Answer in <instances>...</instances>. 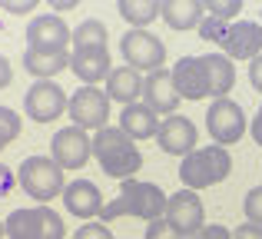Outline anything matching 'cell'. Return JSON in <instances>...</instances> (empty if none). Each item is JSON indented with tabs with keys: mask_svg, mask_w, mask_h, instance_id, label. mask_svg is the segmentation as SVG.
Here are the masks:
<instances>
[{
	"mask_svg": "<svg viewBox=\"0 0 262 239\" xmlns=\"http://www.w3.org/2000/svg\"><path fill=\"white\" fill-rule=\"evenodd\" d=\"M166 200L169 196L163 193L156 183H146V180H120V196L110 200L103 206V223H113L120 216H136V220H163L166 213Z\"/></svg>",
	"mask_w": 262,
	"mask_h": 239,
	"instance_id": "cell-1",
	"label": "cell"
},
{
	"mask_svg": "<svg viewBox=\"0 0 262 239\" xmlns=\"http://www.w3.org/2000/svg\"><path fill=\"white\" fill-rule=\"evenodd\" d=\"M93 156L100 163V169L113 180H133V173H140L143 156L136 140H129L120 126H103L93 133Z\"/></svg>",
	"mask_w": 262,
	"mask_h": 239,
	"instance_id": "cell-2",
	"label": "cell"
},
{
	"mask_svg": "<svg viewBox=\"0 0 262 239\" xmlns=\"http://www.w3.org/2000/svg\"><path fill=\"white\" fill-rule=\"evenodd\" d=\"M232 173V156L226 146L212 143V146H196L189 156H183L179 163V183L186 189H209L216 183H223Z\"/></svg>",
	"mask_w": 262,
	"mask_h": 239,
	"instance_id": "cell-3",
	"label": "cell"
},
{
	"mask_svg": "<svg viewBox=\"0 0 262 239\" xmlns=\"http://www.w3.org/2000/svg\"><path fill=\"white\" fill-rule=\"evenodd\" d=\"M17 183L30 200L43 203V206H50V200L63 196V189H67L63 169L57 166L53 156H27L17 169Z\"/></svg>",
	"mask_w": 262,
	"mask_h": 239,
	"instance_id": "cell-4",
	"label": "cell"
},
{
	"mask_svg": "<svg viewBox=\"0 0 262 239\" xmlns=\"http://www.w3.org/2000/svg\"><path fill=\"white\" fill-rule=\"evenodd\" d=\"M7 236L10 239H63V216L53 213L50 206L37 203V206H24L13 209L4 220Z\"/></svg>",
	"mask_w": 262,
	"mask_h": 239,
	"instance_id": "cell-5",
	"label": "cell"
},
{
	"mask_svg": "<svg viewBox=\"0 0 262 239\" xmlns=\"http://www.w3.org/2000/svg\"><path fill=\"white\" fill-rule=\"evenodd\" d=\"M120 53H123V60H126V67H133V70H140V73L160 70L163 60H166L163 40L149 30H133V27L120 37Z\"/></svg>",
	"mask_w": 262,
	"mask_h": 239,
	"instance_id": "cell-6",
	"label": "cell"
},
{
	"mask_svg": "<svg viewBox=\"0 0 262 239\" xmlns=\"http://www.w3.org/2000/svg\"><path fill=\"white\" fill-rule=\"evenodd\" d=\"M206 129H209L212 143H219V146H236L246 133L243 106L229 97H216L209 103V113H206Z\"/></svg>",
	"mask_w": 262,
	"mask_h": 239,
	"instance_id": "cell-7",
	"label": "cell"
},
{
	"mask_svg": "<svg viewBox=\"0 0 262 239\" xmlns=\"http://www.w3.org/2000/svg\"><path fill=\"white\" fill-rule=\"evenodd\" d=\"M67 113H70L73 126L80 129H103L110 126V97L103 86H80L77 93L70 97V103H67Z\"/></svg>",
	"mask_w": 262,
	"mask_h": 239,
	"instance_id": "cell-8",
	"label": "cell"
},
{
	"mask_svg": "<svg viewBox=\"0 0 262 239\" xmlns=\"http://www.w3.org/2000/svg\"><path fill=\"white\" fill-rule=\"evenodd\" d=\"M163 220L169 223V226L176 229L183 239L196 236L199 229L206 226V209H203V200H199L196 189H179L166 200V213H163Z\"/></svg>",
	"mask_w": 262,
	"mask_h": 239,
	"instance_id": "cell-9",
	"label": "cell"
},
{
	"mask_svg": "<svg viewBox=\"0 0 262 239\" xmlns=\"http://www.w3.org/2000/svg\"><path fill=\"white\" fill-rule=\"evenodd\" d=\"M67 103H70V97L63 93L60 83H53V80H37L24 97V113L33 123H50V120H60L67 113Z\"/></svg>",
	"mask_w": 262,
	"mask_h": 239,
	"instance_id": "cell-10",
	"label": "cell"
},
{
	"mask_svg": "<svg viewBox=\"0 0 262 239\" xmlns=\"http://www.w3.org/2000/svg\"><path fill=\"white\" fill-rule=\"evenodd\" d=\"M50 156L57 160V166L63 169H80L86 166V160L93 156V140L86 136V129L80 126H63L53 133V143H50Z\"/></svg>",
	"mask_w": 262,
	"mask_h": 239,
	"instance_id": "cell-11",
	"label": "cell"
},
{
	"mask_svg": "<svg viewBox=\"0 0 262 239\" xmlns=\"http://www.w3.org/2000/svg\"><path fill=\"white\" fill-rule=\"evenodd\" d=\"M73 40V30L67 27V20L60 13H40L27 24V47L37 50H67V44Z\"/></svg>",
	"mask_w": 262,
	"mask_h": 239,
	"instance_id": "cell-12",
	"label": "cell"
},
{
	"mask_svg": "<svg viewBox=\"0 0 262 239\" xmlns=\"http://www.w3.org/2000/svg\"><path fill=\"white\" fill-rule=\"evenodd\" d=\"M169 73H173V86H176L179 100H206V97H212L209 73H206L203 57H179V63Z\"/></svg>",
	"mask_w": 262,
	"mask_h": 239,
	"instance_id": "cell-13",
	"label": "cell"
},
{
	"mask_svg": "<svg viewBox=\"0 0 262 239\" xmlns=\"http://www.w3.org/2000/svg\"><path fill=\"white\" fill-rule=\"evenodd\" d=\"M223 53L229 60H256L262 53V24L256 20H232L229 30H226Z\"/></svg>",
	"mask_w": 262,
	"mask_h": 239,
	"instance_id": "cell-14",
	"label": "cell"
},
{
	"mask_svg": "<svg viewBox=\"0 0 262 239\" xmlns=\"http://www.w3.org/2000/svg\"><path fill=\"white\" fill-rule=\"evenodd\" d=\"M196 140H199V133H196V126H192V120L189 117H166V120H160V129H156V143H160V149L163 153H169V156H189L192 149H196Z\"/></svg>",
	"mask_w": 262,
	"mask_h": 239,
	"instance_id": "cell-15",
	"label": "cell"
},
{
	"mask_svg": "<svg viewBox=\"0 0 262 239\" xmlns=\"http://www.w3.org/2000/svg\"><path fill=\"white\" fill-rule=\"evenodd\" d=\"M70 70L77 73V80H83V86H96L100 80H106L110 70H113L106 44H96V47H73V50H70Z\"/></svg>",
	"mask_w": 262,
	"mask_h": 239,
	"instance_id": "cell-16",
	"label": "cell"
},
{
	"mask_svg": "<svg viewBox=\"0 0 262 239\" xmlns=\"http://www.w3.org/2000/svg\"><path fill=\"white\" fill-rule=\"evenodd\" d=\"M143 103H146L156 117H160V113L173 117V113H176L179 93L173 86V73H169L166 67H160V70H153V73L143 77Z\"/></svg>",
	"mask_w": 262,
	"mask_h": 239,
	"instance_id": "cell-17",
	"label": "cell"
},
{
	"mask_svg": "<svg viewBox=\"0 0 262 239\" xmlns=\"http://www.w3.org/2000/svg\"><path fill=\"white\" fill-rule=\"evenodd\" d=\"M63 206L70 209L73 216H80V220H93V216L103 213V196H100V189H96V183L73 180V183H67V189H63Z\"/></svg>",
	"mask_w": 262,
	"mask_h": 239,
	"instance_id": "cell-18",
	"label": "cell"
},
{
	"mask_svg": "<svg viewBox=\"0 0 262 239\" xmlns=\"http://www.w3.org/2000/svg\"><path fill=\"white\" fill-rule=\"evenodd\" d=\"M106 97L123 106L136 103L143 97V73L133 70V67H113L106 77Z\"/></svg>",
	"mask_w": 262,
	"mask_h": 239,
	"instance_id": "cell-19",
	"label": "cell"
},
{
	"mask_svg": "<svg viewBox=\"0 0 262 239\" xmlns=\"http://www.w3.org/2000/svg\"><path fill=\"white\" fill-rule=\"evenodd\" d=\"M67 67H70V50H37V47L24 50V70L37 80H53Z\"/></svg>",
	"mask_w": 262,
	"mask_h": 239,
	"instance_id": "cell-20",
	"label": "cell"
},
{
	"mask_svg": "<svg viewBox=\"0 0 262 239\" xmlns=\"http://www.w3.org/2000/svg\"><path fill=\"white\" fill-rule=\"evenodd\" d=\"M160 17L169 30H196L206 17V7L203 0H163Z\"/></svg>",
	"mask_w": 262,
	"mask_h": 239,
	"instance_id": "cell-21",
	"label": "cell"
},
{
	"mask_svg": "<svg viewBox=\"0 0 262 239\" xmlns=\"http://www.w3.org/2000/svg\"><path fill=\"white\" fill-rule=\"evenodd\" d=\"M116 126H120L129 140H149V136H156V129H160V120H156V113L149 110L146 103H129V106H123Z\"/></svg>",
	"mask_w": 262,
	"mask_h": 239,
	"instance_id": "cell-22",
	"label": "cell"
},
{
	"mask_svg": "<svg viewBox=\"0 0 262 239\" xmlns=\"http://www.w3.org/2000/svg\"><path fill=\"white\" fill-rule=\"evenodd\" d=\"M206 73H209V86H212V97H226L236 83V67L226 53H206L203 57Z\"/></svg>",
	"mask_w": 262,
	"mask_h": 239,
	"instance_id": "cell-23",
	"label": "cell"
},
{
	"mask_svg": "<svg viewBox=\"0 0 262 239\" xmlns=\"http://www.w3.org/2000/svg\"><path fill=\"white\" fill-rule=\"evenodd\" d=\"M116 10L133 30H146L163 10V0H116Z\"/></svg>",
	"mask_w": 262,
	"mask_h": 239,
	"instance_id": "cell-24",
	"label": "cell"
},
{
	"mask_svg": "<svg viewBox=\"0 0 262 239\" xmlns=\"http://www.w3.org/2000/svg\"><path fill=\"white\" fill-rule=\"evenodd\" d=\"M96 44H106V24L90 17L73 30V47H96Z\"/></svg>",
	"mask_w": 262,
	"mask_h": 239,
	"instance_id": "cell-25",
	"label": "cell"
},
{
	"mask_svg": "<svg viewBox=\"0 0 262 239\" xmlns=\"http://www.w3.org/2000/svg\"><path fill=\"white\" fill-rule=\"evenodd\" d=\"M20 126H24V120L17 117V110L0 106V149L10 146V143L17 140V136H20Z\"/></svg>",
	"mask_w": 262,
	"mask_h": 239,
	"instance_id": "cell-26",
	"label": "cell"
},
{
	"mask_svg": "<svg viewBox=\"0 0 262 239\" xmlns=\"http://www.w3.org/2000/svg\"><path fill=\"white\" fill-rule=\"evenodd\" d=\"M196 30H199V37L209 40V44H223V40H226V30H229V20H219V17H209V13H206L203 24H199Z\"/></svg>",
	"mask_w": 262,
	"mask_h": 239,
	"instance_id": "cell-27",
	"label": "cell"
},
{
	"mask_svg": "<svg viewBox=\"0 0 262 239\" xmlns=\"http://www.w3.org/2000/svg\"><path fill=\"white\" fill-rule=\"evenodd\" d=\"M203 7L209 17H219V20H229L232 24V17L243 10V0H203Z\"/></svg>",
	"mask_w": 262,
	"mask_h": 239,
	"instance_id": "cell-28",
	"label": "cell"
},
{
	"mask_svg": "<svg viewBox=\"0 0 262 239\" xmlns=\"http://www.w3.org/2000/svg\"><path fill=\"white\" fill-rule=\"evenodd\" d=\"M246 223L262 226V186H256V189L246 193Z\"/></svg>",
	"mask_w": 262,
	"mask_h": 239,
	"instance_id": "cell-29",
	"label": "cell"
},
{
	"mask_svg": "<svg viewBox=\"0 0 262 239\" xmlns=\"http://www.w3.org/2000/svg\"><path fill=\"white\" fill-rule=\"evenodd\" d=\"M73 239H113V229H110V223L90 220V223H83V226L73 233Z\"/></svg>",
	"mask_w": 262,
	"mask_h": 239,
	"instance_id": "cell-30",
	"label": "cell"
},
{
	"mask_svg": "<svg viewBox=\"0 0 262 239\" xmlns=\"http://www.w3.org/2000/svg\"><path fill=\"white\" fill-rule=\"evenodd\" d=\"M143 239H183V236H179L166 220H153V223H146V236Z\"/></svg>",
	"mask_w": 262,
	"mask_h": 239,
	"instance_id": "cell-31",
	"label": "cell"
},
{
	"mask_svg": "<svg viewBox=\"0 0 262 239\" xmlns=\"http://www.w3.org/2000/svg\"><path fill=\"white\" fill-rule=\"evenodd\" d=\"M37 4H40V0H0V10L24 17V13H33V10H37Z\"/></svg>",
	"mask_w": 262,
	"mask_h": 239,
	"instance_id": "cell-32",
	"label": "cell"
},
{
	"mask_svg": "<svg viewBox=\"0 0 262 239\" xmlns=\"http://www.w3.org/2000/svg\"><path fill=\"white\" fill-rule=\"evenodd\" d=\"M13 186H17V173L0 163V200H7V196L13 193Z\"/></svg>",
	"mask_w": 262,
	"mask_h": 239,
	"instance_id": "cell-33",
	"label": "cell"
},
{
	"mask_svg": "<svg viewBox=\"0 0 262 239\" xmlns=\"http://www.w3.org/2000/svg\"><path fill=\"white\" fill-rule=\"evenodd\" d=\"M189 239H232V233L226 226H219V223H209V226H203L196 236H189Z\"/></svg>",
	"mask_w": 262,
	"mask_h": 239,
	"instance_id": "cell-34",
	"label": "cell"
},
{
	"mask_svg": "<svg viewBox=\"0 0 262 239\" xmlns=\"http://www.w3.org/2000/svg\"><path fill=\"white\" fill-rule=\"evenodd\" d=\"M249 83L262 93V53H259L256 60H249Z\"/></svg>",
	"mask_w": 262,
	"mask_h": 239,
	"instance_id": "cell-35",
	"label": "cell"
},
{
	"mask_svg": "<svg viewBox=\"0 0 262 239\" xmlns=\"http://www.w3.org/2000/svg\"><path fill=\"white\" fill-rule=\"evenodd\" d=\"M232 239H262V226H252V223H246V226H236Z\"/></svg>",
	"mask_w": 262,
	"mask_h": 239,
	"instance_id": "cell-36",
	"label": "cell"
},
{
	"mask_svg": "<svg viewBox=\"0 0 262 239\" xmlns=\"http://www.w3.org/2000/svg\"><path fill=\"white\" fill-rule=\"evenodd\" d=\"M10 80H13V67H10V60L0 53V90H4V86H10Z\"/></svg>",
	"mask_w": 262,
	"mask_h": 239,
	"instance_id": "cell-37",
	"label": "cell"
},
{
	"mask_svg": "<svg viewBox=\"0 0 262 239\" xmlns=\"http://www.w3.org/2000/svg\"><path fill=\"white\" fill-rule=\"evenodd\" d=\"M249 133H252V140H256V146H262V106H259V113H256V120H252V126H249Z\"/></svg>",
	"mask_w": 262,
	"mask_h": 239,
	"instance_id": "cell-38",
	"label": "cell"
},
{
	"mask_svg": "<svg viewBox=\"0 0 262 239\" xmlns=\"http://www.w3.org/2000/svg\"><path fill=\"white\" fill-rule=\"evenodd\" d=\"M50 4V10H57V13H67V10H73V7L80 4V0H47Z\"/></svg>",
	"mask_w": 262,
	"mask_h": 239,
	"instance_id": "cell-39",
	"label": "cell"
},
{
	"mask_svg": "<svg viewBox=\"0 0 262 239\" xmlns=\"http://www.w3.org/2000/svg\"><path fill=\"white\" fill-rule=\"evenodd\" d=\"M7 236V226H4V223H0V239H4Z\"/></svg>",
	"mask_w": 262,
	"mask_h": 239,
	"instance_id": "cell-40",
	"label": "cell"
}]
</instances>
